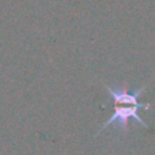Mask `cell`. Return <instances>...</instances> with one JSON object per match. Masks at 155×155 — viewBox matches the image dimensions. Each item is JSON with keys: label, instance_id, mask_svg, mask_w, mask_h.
Wrapping results in <instances>:
<instances>
[{"label": "cell", "instance_id": "obj_1", "mask_svg": "<svg viewBox=\"0 0 155 155\" xmlns=\"http://www.w3.org/2000/svg\"><path fill=\"white\" fill-rule=\"evenodd\" d=\"M105 88L109 93V95L113 99V114L109 117V120L106 123H104L101 125V128L98 129V132L95 134V136H98L99 134H102L104 129H106L109 125L113 124H118L121 127L124 132L128 131V121L131 118H134L137 124H140L144 128H150L144 121L142 120V117L139 116V109H150L151 104H143L139 102V97L144 93L146 84L143 87H140L139 90L129 93L127 90V86L123 87H110V86L105 84Z\"/></svg>", "mask_w": 155, "mask_h": 155}]
</instances>
